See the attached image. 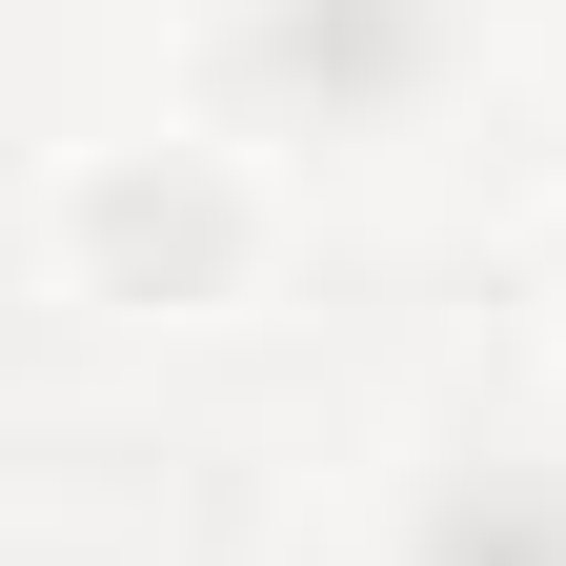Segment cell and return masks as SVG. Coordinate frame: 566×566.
Listing matches in <instances>:
<instances>
[{
  "instance_id": "cell-1",
  "label": "cell",
  "mask_w": 566,
  "mask_h": 566,
  "mask_svg": "<svg viewBox=\"0 0 566 566\" xmlns=\"http://www.w3.org/2000/svg\"><path fill=\"white\" fill-rule=\"evenodd\" d=\"M424 566H566V506H546V485H485V506L424 526Z\"/></svg>"
}]
</instances>
